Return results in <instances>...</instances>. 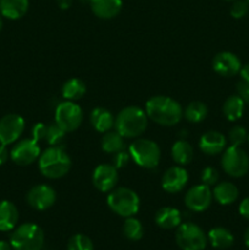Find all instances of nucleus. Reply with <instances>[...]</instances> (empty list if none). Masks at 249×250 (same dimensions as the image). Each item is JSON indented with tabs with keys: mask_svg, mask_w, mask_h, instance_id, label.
<instances>
[{
	"mask_svg": "<svg viewBox=\"0 0 249 250\" xmlns=\"http://www.w3.org/2000/svg\"><path fill=\"white\" fill-rule=\"evenodd\" d=\"M145 112L148 119L165 127L175 126L183 117V109L180 103L166 95H155L148 99Z\"/></svg>",
	"mask_w": 249,
	"mask_h": 250,
	"instance_id": "f257e3e1",
	"label": "nucleus"
},
{
	"mask_svg": "<svg viewBox=\"0 0 249 250\" xmlns=\"http://www.w3.org/2000/svg\"><path fill=\"white\" fill-rule=\"evenodd\" d=\"M72 161L62 146H49L42 151L38 159V167L42 175L49 180L63 177L70 171Z\"/></svg>",
	"mask_w": 249,
	"mask_h": 250,
	"instance_id": "f03ea898",
	"label": "nucleus"
},
{
	"mask_svg": "<svg viewBox=\"0 0 249 250\" xmlns=\"http://www.w3.org/2000/svg\"><path fill=\"white\" fill-rule=\"evenodd\" d=\"M148 116L143 109L138 106H126L115 117V131L124 138H138L148 127Z\"/></svg>",
	"mask_w": 249,
	"mask_h": 250,
	"instance_id": "7ed1b4c3",
	"label": "nucleus"
},
{
	"mask_svg": "<svg viewBox=\"0 0 249 250\" xmlns=\"http://www.w3.org/2000/svg\"><path fill=\"white\" fill-rule=\"evenodd\" d=\"M44 241L43 229L33 222H26L15 227L10 236L12 250H42Z\"/></svg>",
	"mask_w": 249,
	"mask_h": 250,
	"instance_id": "20e7f679",
	"label": "nucleus"
},
{
	"mask_svg": "<svg viewBox=\"0 0 249 250\" xmlns=\"http://www.w3.org/2000/svg\"><path fill=\"white\" fill-rule=\"evenodd\" d=\"M107 207L121 217L134 216L139 211L141 199L133 189L127 187L114 188L107 195Z\"/></svg>",
	"mask_w": 249,
	"mask_h": 250,
	"instance_id": "39448f33",
	"label": "nucleus"
},
{
	"mask_svg": "<svg viewBox=\"0 0 249 250\" xmlns=\"http://www.w3.org/2000/svg\"><path fill=\"white\" fill-rule=\"evenodd\" d=\"M128 153L137 165L146 170L155 168L160 164L161 150L158 144L151 139H136L129 146Z\"/></svg>",
	"mask_w": 249,
	"mask_h": 250,
	"instance_id": "423d86ee",
	"label": "nucleus"
},
{
	"mask_svg": "<svg viewBox=\"0 0 249 250\" xmlns=\"http://www.w3.org/2000/svg\"><path fill=\"white\" fill-rule=\"evenodd\" d=\"M176 243L181 250H204L208 244V236L198 225L185 222L177 227Z\"/></svg>",
	"mask_w": 249,
	"mask_h": 250,
	"instance_id": "0eeeda50",
	"label": "nucleus"
},
{
	"mask_svg": "<svg viewBox=\"0 0 249 250\" xmlns=\"http://www.w3.org/2000/svg\"><path fill=\"white\" fill-rule=\"evenodd\" d=\"M221 166L231 177H243L249 170V156L241 146H229L222 154Z\"/></svg>",
	"mask_w": 249,
	"mask_h": 250,
	"instance_id": "6e6552de",
	"label": "nucleus"
},
{
	"mask_svg": "<svg viewBox=\"0 0 249 250\" xmlns=\"http://www.w3.org/2000/svg\"><path fill=\"white\" fill-rule=\"evenodd\" d=\"M83 111L75 102L65 100L55 109V124L68 133L73 132L82 125Z\"/></svg>",
	"mask_w": 249,
	"mask_h": 250,
	"instance_id": "1a4fd4ad",
	"label": "nucleus"
},
{
	"mask_svg": "<svg viewBox=\"0 0 249 250\" xmlns=\"http://www.w3.org/2000/svg\"><path fill=\"white\" fill-rule=\"evenodd\" d=\"M41 153L38 142L34 141L33 138L22 139L12 146L11 151H10V159L16 165L27 166L38 160Z\"/></svg>",
	"mask_w": 249,
	"mask_h": 250,
	"instance_id": "9d476101",
	"label": "nucleus"
},
{
	"mask_svg": "<svg viewBox=\"0 0 249 250\" xmlns=\"http://www.w3.org/2000/svg\"><path fill=\"white\" fill-rule=\"evenodd\" d=\"M23 117L17 114H7L0 119V144L9 146L15 143L24 131Z\"/></svg>",
	"mask_w": 249,
	"mask_h": 250,
	"instance_id": "9b49d317",
	"label": "nucleus"
},
{
	"mask_svg": "<svg viewBox=\"0 0 249 250\" xmlns=\"http://www.w3.org/2000/svg\"><path fill=\"white\" fill-rule=\"evenodd\" d=\"M27 204L34 210H48L56 202V192L48 185H37L28 190L26 195Z\"/></svg>",
	"mask_w": 249,
	"mask_h": 250,
	"instance_id": "f8f14e48",
	"label": "nucleus"
},
{
	"mask_svg": "<svg viewBox=\"0 0 249 250\" xmlns=\"http://www.w3.org/2000/svg\"><path fill=\"white\" fill-rule=\"evenodd\" d=\"M93 186L102 193L111 192L119 182L117 168L112 164H100L94 168L92 175Z\"/></svg>",
	"mask_w": 249,
	"mask_h": 250,
	"instance_id": "ddd939ff",
	"label": "nucleus"
},
{
	"mask_svg": "<svg viewBox=\"0 0 249 250\" xmlns=\"http://www.w3.org/2000/svg\"><path fill=\"white\" fill-rule=\"evenodd\" d=\"M212 192L211 188L208 186L200 185L190 188L185 195V204L190 211L202 212L205 211L211 205Z\"/></svg>",
	"mask_w": 249,
	"mask_h": 250,
	"instance_id": "4468645a",
	"label": "nucleus"
},
{
	"mask_svg": "<svg viewBox=\"0 0 249 250\" xmlns=\"http://www.w3.org/2000/svg\"><path fill=\"white\" fill-rule=\"evenodd\" d=\"M241 60L236 54L231 51H221L216 54L212 59V68L217 75L222 77H232L239 73L241 70Z\"/></svg>",
	"mask_w": 249,
	"mask_h": 250,
	"instance_id": "2eb2a0df",
	"label": "nucleus"
},
{
	"mask_svg": "<svg viewBox=\"0 0 249 250\" xmlns=\"http://www.w3.org/2000/svg\"><path fill=\"white\" fill-rule=\"evenodd\" d=\"M188 183V172L183 166H172L167 168L161 180V187L170 194L181 192Z\"/></svg>",
	"mask_w": 249,
	"mask_h": 250,
	"instance_id": "dca6fc26",
	"label": "nucleus"
},
{
	"mask_svg": "<svg viewBox=\"0 0 249 250\" xmlns=\"http://www.w3.org/2000/svg\"><path fill=\"white\" fill-rule=\"evenodd\" d=\"M226 137L217 131H209L199 139V149L207 155H217L226 148Z\"/></svg>",
	"mask_w": 249,
	"mask_h": 250,
	"instance_id": "f3484780",
	"label": "nucleus"
},
{
	"mask_svg": "<svg viewBox=\"0 0 249 250\" xmlns=\"http://www.w3.org/2000/svg\"><path fill=\"white\" fill-rule=\"evenodd\" d=\"M93 14L103 20L116 17L122 9V0H90Z\"/></svg>",
	"mask_w": 249,
	"mask_h": 250,
	"instance_id": "a211bd4d",
	"label": "nucleus"
},
{
	"mask_svg": "<svg viewBox=\"0 0 249 250\" xmlns=\"http://www.w3.org/2000/svg\"><path fill=\"white\" fill-rule=\"evenodd\" d=\"M155 224L163 229H177L182 224V215L176 208L165 207L161 208L155 214Z\"/></svg>",
	"mask_w": 249,
	"mask_h": 250,
	"instance_id": "6ab92c4d",
	"label": "nucleus"
},
{
	"mask_svg": "<svg viewBox=\"0 0 249 250\" xmlns=\"http://www.w3.org/2000/svg\"><path fill=\"white\" fill-rule=\"evenodd\" d=\"M19 221V210L10 200L0 202V232H9L16 227Z\"/></svg>",
	"mask_w": 249,
	"mask_h": 250,
	"instance_id": "aec40b11",
	"label": "nucleus"
},
{
	"mask_svg": "<svg viewBox=\"0 0 249 250\" xmlns=\"http://www.w3.org/2000/svg\"><path fill=\"white\" fill-rule=\"evenodd\" d=\"M28 0H0V14L9 20H19L27 14Z\"/></svg>",
	"mask_w": 249,
	"mask_h": 250,
	"instance_id": "412c9836",
	"label": "nucleus"
},
{
	"mask_svg": "<svg viewBox=\"0 0 249 250\" xmlns=\"http://www.w3.org/2000/svg\"><path fill=\"white\" fill-rule=\"evenodd\" d=\"M89 120L93 128L95 131L100 132V133H106L115 125L114 115L107 109H104V107H95L90 112Z\"/></svg>",
	"mask_w": 249,
	"mask_h": 250,
	"instance_id": "4be33fe9",
	"label": "nucleus"
},
{
	"mask_svg": "<svg viewBox=\"0 0 249 250\" xmlns=\"http://www.w3.org/2000/svg\"><path fill=\"white\" fill-rule=\"evenodd\" d=\"M239 195V190L233 183L220 182L214 186L212 189V198L220 205H229L237 200Z\"/></svg>",
	"mask_w": 249,
	"mask_h": 250,
	"instance_id": "5701e85b",
	"label": "nucleus"
},
{
	"mask_svg": "<svg viewBox=\"0 0 249 250\" xmlns=\"http://www.w3.org/2000/svg\"><path fill=\"white\" fill-rule=\"evenodd\" d=\"M208 241L210 242L214 248L225 250L232 247L234 242V237L231 232L225 227H215L208 233Z\"/></svg>",
	"mask_w": 249,
	"mask_h": 250,
	"instance_id": "b1692460",
	"label": "nucleus"
},
{
	"mask_svg": "<svg viewBox=\"0 0 249 250\" xmlns=\"http://www.w3.org/2000/svg\"><path fill=\"white\" fill-rule=\"evenodd\" d=\"M244 100L238 94L231 95L225 100L222 105V114L228 121H237L243 116L244 112Z\"/></svg>",
	"mask_w": 249,
	"mask_h": 250,
	"instance_id": "393cba45",
	"label": "nucleus"
},
{
	"mask_svg": "<svg viewBox=\"0 0 249 250\" xmlns=\"http://www.w3.org/2000/svg\"><path fill=\"white\" fill-rule=\"evenodd\" d=\"M171 155H172L173 161L177 165L185 166L188 165L193 160L194 150H193V146L187 141L180 139L171 148Z\"/></svg>",
	"mask_w": 249,
	"mask_h": 250,
	"instance_id": "a878e982",
	"label": "nucleus"
},
{
	"mask_svg": "<svg viewBox=\"0 0 249 250\" xmlns=\"http://www.w3.org/2000/svg\"><path fill=\"white\" fill-rule=\"evenodd\" d=\"M85 92H87V88H85L84 82L80 78H70L63 83L61 88V94L63 99L70 100V102L81 99L85 94Z\"/></svg>",
	"mask_w": 249,
	"mask_h": 250,
	"instance_id": "bb28decb",
	"label": "nucleus"
},
{
	"mask_svg": "<svg viewBox=\"0 0 249 250\" xmlns=\"http://www.w3.org/2000/svg\"><path fill=\"white\" fill-rule=\"evenodd\" d=\"M102 149L107 154H116L124 149V137L119 132L109 131L104 133L102 138Z\"/></svg>",
	"mask_w": 249,
	"mask_h": 250,
	"instance_id": "cd10ccee",
	"label": "nucleus"
},
{
	"mask_svg": "<svg viewBox=\"0 0 249 250\" xmlns=\"http://www.w3.org/2000/svg\"><path fill=\"white\" fill-rule=\"evenodd\" d=\"M183 116L192 124H199L208 116V106L202 102H192L186 106Z\"/></svg>",
	"mask_w": 249,
	"mask_h": 250,
	"instance_id": "c85d7f7f",
	"label": "nucleus"
},
{
	"mask_svg": "<svg viewBox=\"0 0 249 250\" xmlns=\"http://www.w3.org/2000/svg\"><path fill=\"white\" fill-rule=\"evenodd\" d=\"M122 231H124V237L129 241L137 242L139 239H142L144 234V229L142 222L138 219H136L134 216L127 217L124 220V224L122 226Z\"/></svg>",
	"mask_w": 249,
	"mask_h": 250,
	"instance_id": "c756f323",
	"label": "nucleus"
},
{
	"mask_svg": "<svg viewBox=\"0 0 249 250\" xmlns=\"http://www.w3.org/2000/svg\"><path fill=\"white\" fill-rule=\"evenodd\" d=\"M65 134L66 132L61 129L55 122L46 125L45 142L49 144V146H61L63 139H65Z\"/></svg>",
	"mask_w": 249,
	"mask_h": 250,
	"instance_id": "7c9ffc66",
	"label": "nucleus"
},
{
	"mask_svg": "<svg viewBox=\"0 0 249 250\" xmlns=\"http://www.w3.org/2000/svg\"><path fill=\"white\" fill-rule=\"evenodd\" d=\"M67 250H94V244L89 237L78 233L68 239Z\"/></svg>",
	"mask_w": 249,
	"mask_h": 250,
	"instance_id": "2f4dec72",
	"label": "nucleus"
},
{
	"mask_svg": "<svg viewBox=\"0 0 249 250\" xmlns=\"http://www.w3.org/2000/svg\"><path fill=\"white\" fill-rule=\"evenodd\" d=\"M247 138H248V133H247L246 128L242 126H234L228 133L229 143L234 146H243L247 142Z\"/></svg>",
	"mask_w": 249,
	"mask_h": 250,
	"instance_id": "473e14b6",
	"label": "nucleus"
},
{
	"mask_svg": "<svg viewBox=\"0 0 249 250\" xmlns=\"http://www.w3.org/2000/svg\"><path fill=\"white\" fill-rule=\"evenodd\" d=\"M219 172L215 167H211V166H207L202 170V173H200V180H202L203 185L208 186V187H212V186L216 185L219 182Z\"/></svg>",
	"mask_w": 249,
	"mask_h": 250,
	"instance_id": "72a5a7b5",
	"label": "nucleus"
},
{
	"mask_svg": "<svg viewBox=\"0 0 249 250\" xmlns=\"http://www.w3.org/2000/svg\"><path fill=\"white\" fill-rule=\"evenodd\" d=\"M248 10L249 4L247 2V0H234L229 12H231V16L234 17V19H242V17L248 14Z\"/></svg>",
	"mask_w": 249,
	"mask_h": 250,
	"instance_id": "f704fd0d",
	"label": "nucleus"
},
{
	"mask_svg": "<svg viewBox=\"0 0 249 250\" xmlns=\"http://www.w3.org/2000/svg\"><path fill=\"white\" fill-rule=\"evenodd\" d=\"M129 160H131V155L127 151L121 150L119 153L114 154V159H112V165L116 168H124V166L128 165Z\"/></svg>",
	"mask_w": 249,
	"mask_h": 250,
	"instance_id": "c9c22d12",
	"label": "nucleus"
},
{
	"mask_svg": "<svg viewBox=\"0 0 249 250\" xmlns=\"http://www.w3.org/2000/svg\"><path fill=\"white\" fill-rule=\"evenodd\" d=\"M46 134V125L43 122H38L32 127V138L36 142L45 141Z\"/></svg>",
	"mask_w": 249,
	"mask_h": 250,
	"instance_id": "e433bc0d",
	"label": "nucleus"
},
{
	"mask_svg": "<svg viewBox=\"0 0 249 250\" xmlns=\"http://www.w3.org/2000/svg\"><path fill=\"white\" fill-rule=\"evenodd\" d=\"M237 93L244 100V103L249 104V82L242 80L239 81L237 84Z\"/></svg>",
	"mask_w": 249,
	"mask_h": 250,
	"instance_id": "4c0bfd02",
	"label": "nucleus"
},
{
	"mask_svg": "<svg viewBox=\"0 0 249 250\" xmlns=\"http://www.w3.org/2000/svg\"><path fill=\"white\" fill-rule=\"evenodd\" d=\"M239 214H241V216H243L244 219L249 220V197L244 198L243 200H242V203L239 204Z\"/></svg>",
	"mask_w": 249,
	"mask_h": 250,
	"instance_id": "58836bf2",
	"label": "nucleus"
},
{
	"mask_svg": "<svg viewBox=\"0 0 249 250\" xmlns=\"http://www.w3.org/2000/svg\"><path fill=\"white\" fill-rule=\"evenodd\" d=\"M10 158V151L7 150V146L0 144V166L4 165Z\"/></svg>",
	"mask_w": 249,
	"mask_h": 250,
	"instance_id": "ea45409f",
	"label": "nucleus"
},
{
	"mask_svg": "<svg viewBox=\"0 0 249 250\" xmlns=\"http://www.w3.org/2000/svg\"><path fill=\"white\" fill-rule=\"evenodd\" d=\"M239 75H241L242 81H246V82H249V63L242 66L241 70H239Z\"/></svg>",
	"mask_w": 249,
	"mask_h": 250,
	"instance_id": "a19ab883",
	"label": "nucleus"
},
{
	"mask_svg": "<svg viewBox=\"0 0 249 250\" xmlns=\"http://www.w3.org/2000/svg\"><path fill=\"white\" fill-rule=\"evenodd\" d=\"M72 1H73V0H56L59 7H60V9H62V10H67L68 7L72 5Z\"/></svg>",
	"mask_w": 249,
	"mask_h": 250,
	"instance_id": "79ce46f5",
	"label": "nucleus"
},
{
	"mask_svg": "<svg viewBox=\"0 0 249 250\" xmlns=\"http://www.w3.org/2000/svg\"><path fill=\"white\" fill-rule=\"evenodd\" d=\"M0 250H12V247L11 244H10V242L0 241Z\"/></svg>",
	"mask_w": 249,
	"mask_h": 250,
	"instance_id": "37998d69",
	"label": "nucleus"
},
{
	"mask_svg": "<svg viewBox=\"0 0 249 250\" xmlns=\"http://www.w3.org/2000/svg\"><path fill=\"white\" fill-rule=\"evenodd\" d=\"M244 243H246V246L249 248V227L246 229V232H244Z\"/></svg>",
	"mask_w": 249,
	"mask_h": 250,
	"instance_id": "c03bdc74",
	"label": "nucleus"
},
{
	"mask_svg": "<svg viewBox=\"0 0 249 250\" xmlns=\"http://www.w3.org/2000/svg\"><path fill=\"white\" fill-rule=\"evenodd\" d=\"M1 14H0V31H1V28H2V19H1Z\"/></svg>",
	"mask_w": 249,
	"mask_h": 250,
	"instance_id": "a18cd8bd",
	"label": "nucleus"
},
{
	"mask_svg": "<svg viewBox=\"0 0 249 250\" xmlns=\"http://www.w3.org/2000/svg\"><path fill=\"white\" fill-rule=\"evenodd\" d=\"M82 2H90V0H81Z\"/></svg>",
	"mask_w": 249,
	"mask_h": 250,
	"instance_id": "49530a36",
	"label": "nucleus"
},
{
	"mask_svg": "<svg viewBox=\"0 0 249 250\" xmlns=\"http://www.w3.org/2000/svg\"><path fill=\"white\" fill-rule=\"evenodd\" d=\"M247 142H248V144H249V133H248V138H247Z\"/></svg>",
	"mask_w": 249,
	"mask_h": 250,
	"instance_id": "de8ad7c7",
	"label": "nucleus"
},
{
	"mask_svg": "<svg viewBox=\"0 0 249 250\" xmlns=\"http://www.w3.org/2000/svg\"><path fill=\"white\" fill-rule=\"evenodd\" d=\"M226 1H234V0H226Z\"/></svg>",
	"mask_w": 249,
	"mask_h": 250,
	"instance_id": "09e8293b",
	"label": "nucleus"
},
{
	"mask_svg": "<svg viewBox=\"0 0 249 250\" xmlns=\"http://www.w3.org/2000/svg\"><path fill=\"white\" fill-rule=\"evenodd\" d=\"M247 2H248V4H249V0H247Z\"/></svg>",
	"mask_w": 249,
	"mask_h": 250,
	"instance_id": "8fccbe9b",
	"label": "nucleus"
}]
</instances>
